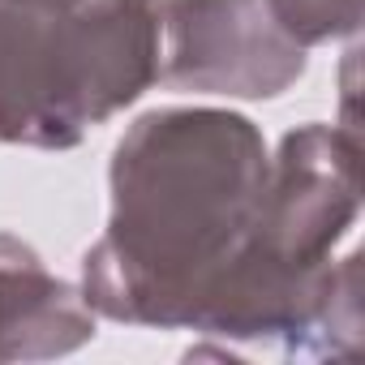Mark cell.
Returning <instances> with one entry per match:
<instances>
[{
    "label": "cell",
    "instance_id": "cell-1",
    "mask_svg": "<svg viewBox=\"0 0 365 365\" xmlns=\"http://www.w3.org/2000/svg\"><path fill=\"white\" fill-rule=\"evenodd\" d=\"M267 172L262 129L232 108L142 112L108 163V228L82 254L86 305L125 327L194 331L258 220Z\"/></svg>",
    "mask_w": 365,
    "mask_h": 365
},
{
    "label": "cell",
    "instance_id": "cell-2",
    "mask_svg": "<svg viewBox=\"0 0 365 365\" xmlns=\"http://www.w3.org/2000/svg\"><path fill=\"white\" fill-rule=\"evenodd\" d=\"M361 215V142L339 125L284 133L258 220L215 279L194 331L309 361L361 356V250L335 245Z\"/></svg>",
    "mask_w": 365,
    "mask_h": 365
},
{
    "label": "cell",
    "instance_id": "cell-3",
    "mask_svg": "<svg viewBox=\"0 0 365 365\" xmlns=\"http://www.w3.org/2000/svg\"><path fill=\"white\" fill-rule=\"evenodd\" d=\"M159 82V0H0V146L73 150Z\"/></svg>",
    "mask_w": 365,
    "mask_h": 365
},
{
    "label": "cell",
    "instance_id": "cell-4",
    "mask_svg": "<svg viewBox=\"0 0 365 365\" xmlns=\"http://www.w3.org/2000/svg\"><path fill=\"white\" fill-rule=\"evenodd\" d=\"M309 69L267 0H159V78L185 95L279 99Z\"/></svg>",
    "mask_w": 365,
    "mask_h": 365
},
{
    "label": "cell",
    "instance_id": "cell-5",
    "mask_svg": "<svg viewBox=\"0 0 365 365\" xmlns=\"http://www.w3.org/2000/svg\"><path fill=\"white\" fill-rule=\"evenodd\" d=\"M95 339V309L82 288L52 275L43 258L0 232V365L69 356Z\"/></svg>",
    "mask_w": 365,
    "mask_h": 365
},
{
    "label": "cell",
    "instance_id": "cell-6",
    "mask_svg": "<svg viewBox=\"0 0 365 365\" xmlns=\"http://www.w3.org/2000/svg\"><path fill=\"white\" fill-rule=\"evenodd\" d=\"M275 22L305 52L318 43L352 39L361 31V0H267Z\"/></svg>",
    "mask_w": 365,
    "mask_h": 365
}]
</instances>
